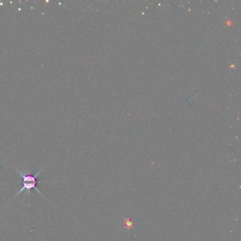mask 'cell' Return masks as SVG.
<instances>
[{"label":"cell","instance_id":"1","mask_svg":"<svg viewBox=\"0 0 241 241\" xmlns=\"http://www.w3.org/2000/svg\"><path fill=\"white\" fill-rule=\"evenodd\" d=\"M15 169H16V172L19 173V175H21V179H22V187L21 188L20 190L19 191V192H17V193L16 194V195L13 197V199L16 198V197H17L18 195H19V194L21 193L23 191H26V193H27V195L28 196V197H30V195H31V189H35L36 191H37V192H39V193L42 196H43L44 198L46 199V197H45L44 195H43V194L41 192H40V190H39L37 188V187H36V185H37V183H46L47 181H39V180H37V176H38V175L40 174V173L43 171V170L44 169V168H42L40 171H39L38 172L36 173L35 175H31L30 173H28L29 172H26L25 173V171H20L19 170H18L17 168H15Z\"/></svg>","mask_w":241,"mask_h":241},{"label":"cell","instance_id":"2","mask_svg":"<svg viewBox=\"0 0 241 241\" xmlns=\"http://www.w3.org/2000/svg\"><path fill=\"white\" fill-rule=\"evenodd\" d=\"M124 224H125V226L126 228H132L134 225H135V223H134L132 221H131L129 218H126V219L125 220Z\"/></svg>","mask_w":241,"mask_h":241}]
</instances>
